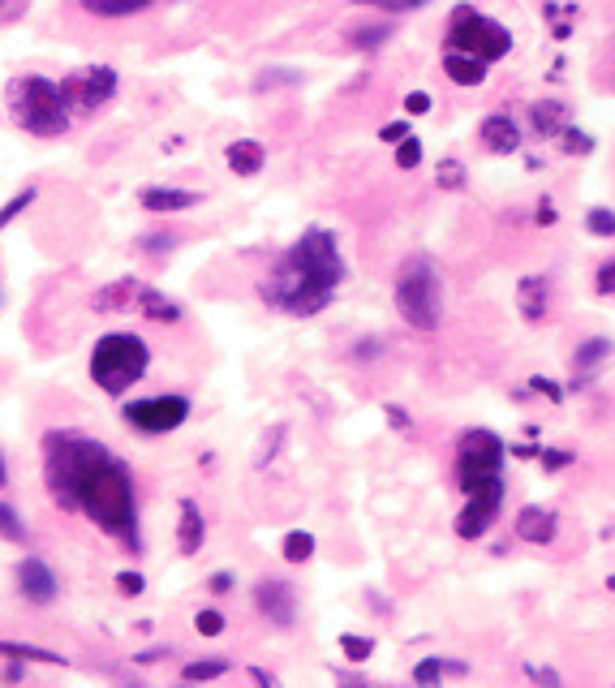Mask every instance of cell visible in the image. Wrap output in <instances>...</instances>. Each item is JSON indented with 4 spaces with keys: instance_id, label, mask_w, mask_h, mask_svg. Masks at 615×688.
<instances>
[{
    "instance_id": "26",
    "label": "cell",
    "mask_w": 615,
    "mask_h": 688,
    "mask_svg": "<svg viewBox=\"0 0 615 688\" xmlns=\"http://www.w3.org/2000/svg\"><path fill=\"white\" fill-rule=\"evenodd\" d=\"M155 0H82L87 13H99V18H125V13H142Z\"/></svg>"
},
{
    "instance_id": "29",
    "label": "cell",
    "mask_w": 615,
    "mask_h": 688,
    "mask_svg": "<svg viewBox=\"0 0 615 688\" xmlns=\"http://www.w3.org/2000/svg\"><path fill=\"white\" fill-rule=\"evenodd\" d=\"M0 538H5V542H18V547H26V538H31V534H26V521H22V516L13 512L9 504H0Z\"/></svg>"
},
{
    "instance_id": "43",
    "label": "cell",
    "mask_w": 615,
    "mask_h": 688,
    "mask_svg": "<svg viewBox=\"0 0 615 688\" xmlns=\"http://www.w3.org/2000/svg\"><path fill=\"white\" fill-rule=\"evenodd\" d=\"M383 142H392V147H396V142L400 138H409V125L405 121H392V125H383V134H379Z\"/></svg>"
},
{
    "instance_id": "20",
    "label": "cell",
    "mask_w": 615,
    "mask_h": 688,
    "mask_svg": "<svg viewBox=\"0 0 615 688\" xmlns=\"http://www.w3.org/2000/svg\"><path fill=\"white\" fill-rule=\"evenodd\" d=\"M142 207L147 211H185V207H198V194L173 190V185H151V190H142Z\"/></svg>"
},
{
    "instance_id": "10",
    "label": "cell",
    "mask_w": 615,
    "mask_h": 688,
    "mask_svg": "<svg viewBox=\"0 0 615 688\" xmlns=\"http://www.w3.org/2000/svg\"><path fill=\"white\" fill-rule=\"evenodd\" d=\"M499 508H504V473H499V478H491V482H482V486H474V491H469V504L461 508V516H456V534H461L465 542L482 538L486 529L495 525Z\"/></svg>"
},
{
    "instance_id": "22",
    "label": "cell",
    "mask_w": 615,
    "mask_h": 688,
    "mask_svg": "<svg viewBox=\"0 0 615 688\" xmlns=\"http://www.w3.org/2000/svg\"><path fill=\"white\" fill-rule=\"evenodd\" d=\"M529 125H534L538 138H555L568 125V108L555 104V99H542V104L529 108Z\"/></svg>"
},
{
    "instance_id": "55",
    "label": "cell",
    "mask_w": 615,
    "mask_h": 688,
    "mask_svg": "<svg viewBox=\"0 0 615 688\" xmlns=\"http://www.w3.org/2000/svg\"><path fill=\"white\" fill-rule=\"evenodd\" d=\"M0 5H5V0H0Z\"/></svg>"
},
{
    "instance_id": "40",
    "label": "cell",
    "mask_w": 615,
    "mask_h": 688,
    "mask_svg": "<svg viewBox=\"0 0 615 688\" xmlns=\"http://www.w3.org/2000/svg\"><path fill=\"white\" fill-rule=\"evenodd\" d=\"M594 289L603 293V297H611V293H615V258H607V263L598 267V280H594Z\"/></svg>"
},
{
    "instance_id": "1",
    "label": "cell",
    "mask_w": 615,
    "mask_h": 688,
    "mask_svg": "<svg viewBox=\"0 0 615 688\" xmlns=\"http://www.w3.org/2000/svg\"><path fill=\"white\" fill-rule=\"evenodd\" d=\"M340 280H345V258H340L336 237L327 228H306L302 241H293L289 254L267 271L259 293L267 306L310 319L336 297Z\"/></svg>"
},
{
    "instance_id": "49",
    "label": "cell",
    "mask_w": 615,
    "mask_h": 688,
    "mask_svg": "<svg viewBox=\"0 0 615 688\" xmlns=\"http://www.w3.org/2000/svg\"><path fill=\"white\" fill-rule=\"evenodd\" d=\"M534 220H538V224H555V220H560V215H555V207H551V203H542Z\"/></svg>"
},
{
    "instance_id": "28",
    "label": "cell",
    "mask_w": 615,
    "mask_h": 688,
    "mask_svg": "<svg viewBox=\"0 0 615 688\" xmlns=\"http://www.w3.org/2000/svg\"><path fill=\"white\" fill-rule=\"evenodd\" d=\"M310 555H314V534H306V529H293V534L284 538V559H289V564H306Z\"/></svg>"
},
{
    "instance_id": "34",
    "label": "cell",
    "mask_w": 615,
    "mask_h": 688,
    "mask_svg": "<svg viewBox=\"0 0 615 688\" xmlns=\"http://www.w3.org/2000/svg\"><path fill=\"white\" fill-rule=\"evenodd\" d=\"M443 676H448V663H443V658H422V663L413 667V680L418 684H439Z\"/></svg>"
},
{
    "instance_id": "14",
    "label": "cell",
    "mask_w": 615,
    "mask_h": 688,
    "mask_svg": "<svg viewBox=\"0 0 615 688\" xmlns=\"http://www.w3.org/2000/svg\"><path fill=\"white\" fill-rule=\"evenodd\" d=\"M555 529H560V521H555L551 508H521L517 512V538L521 542H534V547H547V542L555 538Z\"/></svg>"
},
{
    "instance_id": "2",
    "label": "cell",
    "mask_w": 615,
    "mask_h": 688,
    "mask_svg": "<svg viewBox=\"0 0 615 688\" xmlns=\"http://www.w3.org/2000/svg\"><path fill=\"white\" fill-rule=\"evenodd\" d=\"M78 512H87L108 538L138 547V504H134V473L117 456H104L87 478L78 482Z\"/></svg>"
},
{
    "instance_id": "36",
    "label": "cell",
    "mask_w": 615,
    "mask_h": 688,
    "mask_svg": "<svg viewBox=\"0 0 615 688\" xmlns=\"http://www.w3.org/2000/svg\"><path fill=\"white\" fill-rule=\"evenodd\" d=\"M439 185H443V190H461V185H465V168L456 160H443L439 164Z\"/></svg>"
},
{
    "instance_id": "23",
    "label": "cell",
    "mask_w": 615,
    "mask_h": 688,
    "mask_svg": "<svg viewBox=\"0 0 615 688\" xmlns=\"http://www.w3.org/2000/svg\"><path fill=\"white\" fill-rule=\"evenodd\" d=\"M0 654H5V658H18V663H52V667H65V654H56V650H44V645L0 641Z\"/></svg>"
},
{
    "instance_id": "38",
    "label": "cell",
    "mask_w": 615,
    "mask_h": 688,
    "mask_svg": "<svg viewBox=\"0 0 615 688\" xmlns=\"http://www.w3.org/2000/svg\"><path fill=\"white\" fill-rule=\"evenodd\" d=\"M117 590L125 598H138L142 590H147V577H142V572H117Z\"/></svg>"
},
{
    "instance_id": "25",
    "label": "cell",
    "mask_w": 615,
    "mask_h": 688,
    "mask_svg": "<svg viewBox=\"0 0 615 688\" xmlns=\"http://www.w3.org/2000/svg\"><path fill=\"white\" fill-rule=\"evenodd\" d=\"M607 357H611V340H607V336H594V340H585L581 349H577L572 366H577V375H590V370H594L598 362H607Z\"/></svg>"
},
{
    "instance_id": "27",
    "label": "cell",
    "mask_w": 615,
    "mask_h": 688,
    "mask_svg": "<svg viewBox=\"0 0 615 688\" xmlns=\"http://www.w3.org/2000/svg\"><path fill=\"white\" fill-rule=\"evenodd\" d=\"M224 671H228L224 658H203V663H185L181 667V680L185 684H203V680H220Z\"/></svg>"
},
{
    "instance_id": "9",
    "label": "cell",
    "mask_w": 615,
    "mask_h": 688,
    "mask_svg": "<svg viewBox=\"0 0 615 688\" xmlns=\"http://www.w3.org/2000/svg\"><path fill=\"white\" fill-rule=\"evenodd\" d=\"M190 418V400L185 396H147V400H130L125 405V422L142 435H168Z\"/></svg>"
},
{
    "instance_id": "21",
    "label": "cell",
    "mask_w": 615,
    "mask_h": 688,
    "mask_svg": "<svg viewBox=\"0 0 615 688\" xmlns=\"http://www.w3.org/2000/svg\"><path fill=\"white\" fill-rule=\"evenodd\" d=\"M547 280L542 276H525L521 284H517V306H521V314L529 323H538L542 314H547Z\"/></svg>"
},
{
    "instance_id": "12",
    "label": "cell",
    "mask_w": 615,
    "mask_h": 688,
    "mask_svg": "<svg viewBox=\"0 0 615 688\" xmlns=\"http://www.w3.org/2000/svg\"><path fill=\"white\" fill-rule=\"evenodd\" d=\"M254 607H259L276 628H289L293 615H297L293 585L289 581H259V585H254Z\"/></svg>"
},
{
    "instance_id": "45",
    "label": "cell",
    "mask_w": 615,
    "mask_h": 688,
    "mask_svg": "<svg viewBox=\"0 0 615 688\" xmlns=\"http://www.w3.org/2000/svg\"><path fill=\"white\" fill-rule=\"evenodd\" d=\"M529 387H534V392H542V396H547V400H555V405H560V400H564V392H560V387H555L551 379H534V383H529Z\"/></svg>"
},
{
    "instance_id": "19",
    "label": "cell",
    "mask_w": 615,
    "mask_h": 688,
    "mask_svg": "<svg viewBox=\"0 0 615 688\" xmlns=\"http://www.w3.org/2000/svg\"><path fill=\"white\" fill-rule=\"evenodd\" d=\"M443 74H448L456 86H482L486 82V61L469 52H443Z\"/></svg>"
},
{
    "instance_id": "39",
    "label": "cell",
    "mask_w": 615,
    "mask_h": 688,
    "mask_svg": "<svg viewBox=\"0 0 615 688\" xmlns=\"http://www.w3.org/2000/svg\"><path fill=\"white\" fill-rule=\"evenodd\" d=\"M538 461H542V469H564V465H572V461H577V452H564V448H542V452H538Z\"/></svg>"
},
{
    "instance_id": "24",
    "label": "cell",
    "mask_w": 615,
    "mask_h": 688,
    "mask_svg": "<svg viewBox=\"0 0 615 688\" xmlns=\"http://www.w3.org/2000/svg\"><path fill=\"white\" fill-rule=\"evenodd\" d=\"M138 310L147 314L151 323H177V319H181V306H177V301H168L164 293H155V289H142Z\"/></svg>"
},
{
    "instance_id": "33",
    "label": "cell",
    "mask_w": 615,
    "mask_h": 688,
    "mask_svg": "<svg viewBox=\"0 0 615 688\" xmlns=\"http://www.w3.org/2000/svg\"><path fill=\"white\" fill-rule=\"evenodd\" d=\"M585 228H590L594 237H615V211L594 207L590 215H585Z\"/></svg>"
},
{
    "instance_id": "5",
    "label": "cell",
    "mask_w": 615,
    "mask_h": 688,
    "mask_svg": "<svg viewBox=\"0 0 615 688\" xmlns=\"http://www.w3.org/2000/svg\"><path fill=\"white\" fill-rule=\"evenodd\" d=\"M151 366V349L147 340L134 336V332H108L95 340V353H91V379L104 387L108 396H125L134 383H142Z\"/></svg>"
},
{
    "instance_id": "7",
    "label": "cell",
    "mask_w": 615,
    "mask_h": 688,
    "mask_svg": "<svg viewBox=\"0 0 615 688\" xmlns=\"http://www.w3.org/2000/svg\"><path fill=\"white\" fill-rule=\"evenodd\" d=\"M512 48V35L508 26H499L495 18H482L474 9H456L452 13V26H448V52H469L478 56V61H499V56H508Z\"/></svg>"
},
{
    "instance_id": "35",
    "label": "cell",
    "mask_w": 615,
    "mask_h": 688,
    "mask_svg": "<svg viewBox=\"0 0 615 688\" xmlns=\"http://www.w3.org/2000/svg\"><path fill=\"white\" fill-rule=\"evenodd\" d=\"M560 138H564V151H572V155H590L594 151V138L590 134H581V129H560Z\"/></svg>"
},
{
    "instance_id": "31",
    "label": "cell",
    "mask_w": 615,
    "mask_h": 688,
    "mask_svg": "<svg viewBox=\"0 0 615 688\" xmlns=\"http://www.w3.org/2000/svg\"><path fill=\"white\" fill-rule=\"evenodd\" d=\"M31 203H35V190H31V185H26V190H22V194H13V198H9V203H5V207H0V228H9V224H13V220H18V215H22L26 207H31Z\"/></svg>"
},
{
    "instance_id": "42",
    "label": "cell",
    "mask_w": 615,
    "mask_h": 688,
    "mask_svg": "<svg viewBox=\"0 0 615 688\" xmlns=\"http://www.w3.org/2000/svg\"><path fill=\"white\" fill-rule=\"evenodd\" d=\"M392 31H388V26H375V31H357V48H366V43H383V39H388Z\"/></svg>"
},
{
    "instance_id": "44",
    "label": "cell",
    "mask_w": 615,
    "mask_h": 688,
    "mask_svg": "<svg viewBox=\"0 0 615 688\" xmlns=\"http://www.w3.org/2000/svg\"><path fill=\"white\" fill-rule=\"evenodd\" d=\"M173 241H177V237H168V233H151V237H142V250H151V254H155V250H168Z\"/></svg>"
},
{
    "instance_id": "18",
    "label": "cell",
    "mask_w": 615,
    "mask_h": 688,
    "mask_svg": "<svg viewBox=\"0 0 615 688\" xmlns=\"http://www.w3.org/2000/svg\"><path fill=\"white\" fill-rule=\"evenodd\" d=\"M203 538H207V521H203V512H198L194 499H181V525H177V547L185 555H194L198 547H203Z\"/></svg>"
},
{
    "instance_id": "41",
    "label": "cell",
    "mask_w": 615,
    "mask_h": 688,
    "mask_svg": "<svg viewBox=\"0 0 615 688\" xmlns=\"http://www.w3.org/2000/svg\"><path fill=\"white\" fill-rule=\"evenodd\" d=\"M405 112H409V117H426V112H431V95H426V91H409L405 95Z\"/></svg>"
},
{
    "instance_id": "46",
    "label": "cell",
    "mask_w": 615,
    "mask_h": 688,
    "mask_svg": "<svg viewBox=\"0 0 615 688\" xmlns=\"http://www.w3.org/2000/svg\"><path fill=\"white\" fill-rule=\"evenodd\" d=\"M284 439V426H276V430H271V439H263V456H259V465H267L271 461V456H276V443Z\"/></svg>"
},
{
    "instance_id": "48",
    "label": "cell",
    "mask_w": 615,
    "mask_h": 688,
    "mask_svg": "<svg viewBox=\"0 0 615 688\" xmlns=\"http://www.w3.org/2000/svg\"><path fill=\"white\" fill-rule=\"evenodd\" d=\"M207 590L211 594H228V590H233V577H228V572H216V577L207 581Z\"/></svg>"
},
{
    "instance_id": "13",
    "label": "cell",
    "mask_w": 615,
    "mask_h": 688,
    "mask_svg": "<svg viewBox=\"0 0 615 688\" xmlns=\"http://www.w3.org/2000/svg\"><path fill=\"white\" fill-rule=\"evenodd\" d=\"M18 590L31 602H52L56 598V572L44 564V559L26 555L18 564Z\"/></svg>"
},
{
    "instance_id": "51",
    "label": "cell",
    "mask_w": 615,
    "mask_h": 688,
    "mask_svg": "<svg viewBox=\"0 0 615 688\" xmlns=\"http://www.w3.org/2000/svg\"><path fill=\"white\" fill-rule=\"evenodd\" d=\"M250 676H254V680H259V684H276V676H271V671H263V667H254V671H250Z\"/></svg>"
},
{
    "instance_id": "54",
    "label": "cell",
    "mask_w": 615,
    "mask_h": 688,
    "mask_svg": "<svg viewBox=\"0 0 615 688\" xmlns=\"http://www.w3.org/2000/svg\"><path fill=\"white\" fill-rule=\"evenodd\" d=\"M405 5H426V0H405Z\"/></svg>"
},
{
    "instance_id": "17",
    "label": "cell",
    "mask_w": 615,
    "mask_h": 688,
    "mask_svg": "<svg viewBox=\"0 0 615 688\" xmlns=\"http://www.w3.org/2000/svg\"><path fill=\"white\" fill-rule=\"evenodd\" d=\"M224 160H228V168H233L237 177H254V172H263L267 151H263L259 138H237V142H228Z\"/></svg>"
},
{
    "instance_id": "52",
    "label": "cell",
    "mask_w": 615,
    "mask_h": 688,
    "mask_svg": "<svg viewBox=\"0 0 615 688\" xmlns=\"http://www.w3.org/2000/svg\"><path fill=\"white\" fill-rule=\"evenodd\" d=\"M512 452H517V456H538L542 448H534V443H517V448H512Z\"/></svg>"
},
{
    "instance_id": "8",
    "label": "cell",
    "mask_w": 615,
    "mask_h": 688,
    "mask_svg": "<svg viewBox=\"0 0 615 688\" xmlns=\"http://www.w3.org/2000/svg\"><path fill=\"white\" fill-rule=\"evenodd\" d=\"M504 456H508V443L495 435V430H465L461 435V456H456V478H461V491L469 495L474 486L491 482L504 473Z\"/></svg>"
},
{
    "instance_id": "30",
    "label": "cell",
    "mask_w": 615,
    "mask_h": 688,
    "mask_svg": "<svg viewBox=\"0 0 615 688\" xmlns=\"http://www.w3.org/2000/svg\"><path fill=\"white\" fill-rule=\"evenodd\" d=\"M422 164V142L418 138H400L396 142V168H405V172H413V168H418Z\"/></svg>"
},
{
    "instance_id": "37",
    "label": "cell",
    "mask_w": 615,
    "mask_h": 688,
    "mask_svg": "<svg viewBox=\"0 0 615 688\" xmlns=\"http://www.w3.org/2000/svg\"><path fill=\"white\" fill-rule=\"evenodd\" d=\"M194 628H198L203 637H220V633H224V615H220V611H198Z\"/></svg>"
},
{
    "instance_id": "15",
    "label": "cell",
    "mask_w": 615,
    "mask_h": 688,
    "mask_svg": "<svg viewBox=\"0 0 615 688\" xmlns=\"http://www.w3.org/2000/svg\"><path fill=\"white\" fill-rule=\"evenodd\" d=\"M478 138L486 142V151H495V155H512L521 147V129L512 117H504V112H495V117H486L482 129H478Z\"/></svg>"
},
{
    "instance_id": "6",
    "label": "cell",
    "mask_w": 615,
    "mask_h": 688,
    "mask_svg": "<svg viewBox=\"0 0 615 688\" xmlns=\"http://www.w3.org/2000/svg\"><path fill=\"white\" fill-rule=\"evenodd\" d=\"M13 121L35 138H56L69 129V95L48 78H18L9 91Z\"/></svg>"
},
{
    "instance_id": "50",
    "label": "cell",
    "mask_w": 615,
    "mask_h": 688,
    "mask_svg": "<svg viewBox=\"0 0 615 688\" xmlns=\"http://www.w3.org/2000/svg\"><path fill=\"white\" fill-rule=\"evenodd\" d=\"M388 418H392V426H409V413L400 405H388Z\"/></svg>"
},
{
    "instance_id": "32",
    "label": "cell",
    "mask_w": 615,
    "mask_h": 688,
    "mask_svg": "<svg viewBox=\"0 0 615 688\" xmlns=\"http://www.w3.org/2000/svg\"><path fill=\"white\" fill-rule=\"evenodd\" d=\"M340 650H345V658H353V663H366V658L375 654V641L357 637V633H345V637H340Z\"/></svg>"
},
{
    "instance_id": "11",
    "label": "cell",
    "mask_w": 615,
    "mask_h": 688,
    "mask_svg": "<svg viewBox=\"0 0 615 688\" xmlns=\"http://www.w3.org/2000/svg\"><path fill=\"white\" fill-rule=\"evenodd\" d=\"M65 86V95H69V104H82V108H99V104H108L112 95H117V74H112L108 65H95L87 69V74H78V78H69L61 82Z\"/></svg>"
},
{
    "instance_id": "16",
    "label": "cell",
    "mask_w": 615,
    "mask_h": 688,
    "mask_svg": "<svg viewBox=\"0 0 615 688\" xmlns=\"http://www.w3.org/2000/svg\"><path fill=\"white\" fill-rule=\"evenodd\" d=\"M142 289L147 284H138V280H117V284H108V289H99L95 293V310L99 314H121V310H138V301H142Z\"/></svg>"
},
{
    "instance_id": "4",
    "label": "cell",
    "mask_w": 615,
    "mask_h": 688,
    "mask_svg": "<svg viewBox=\"0 0 615 688\" xmlns=\"http://www.w3.org/2000/svg\"><path fill=\"white\" fill-rule=\"evenodd\" d=\"M396 310L405 314L409 327L435 332L443 319V280L431 254H409L396 271Z\"/></svg>"
},
{
    "instance_id": "3",
    "label": "cell",
    "mask_w": 615,
    "mask_h": 688,
    "mask_svg": "<svg viewBox=\"0 0 615 688\" xmlns=\"http://www.w3.org/2000/svg\"><path fill=\"white\" fill-rule=\"evenodd\" d=\"M48 448V491L52 499L61 504L65 512H78V482L104 461L108 448L99 439H87V435H74V430H52L44 439Z\"/></svg>"
},
{
    "instance_id": "47",
    "label": "cell",
    "mask_w": 615,
    "mask_h": 688,
    "mask_svg": "<svg viewBox=\"0 0 615 688\" xmlns=\"http://www.w3.org/2000/svg\"><path fill=\"white\" fill-rule=\"evenodd\" d=\"M525 671H529V680H538V684H551V688L560 684V676H555L551 667H525Z\"/></svg>"
},
{
    "instance_id": "53",
    "label": "cell",
    "mask_w": 615,
    "mask_h": 688,
    "mask_svg": "<svg viewBox=\"0 0 615 688\" xmlns=\"http://www.w3.org/2000/svg\"><path fill=\"white\" fill-rule=\"evenodd\" d=\"M9 482V469H5V456H0V486Z\"/></svg>"
}]
</instances>
